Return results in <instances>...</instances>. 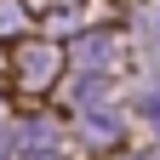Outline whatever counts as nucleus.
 <instances>
[{
  "instance_id": "obj_2",
  "label": "nucleus",
  "mask_w": 160,
  "mask_h": 160,
  "mask_svg": "<svg viewBox=\"0 0 160 160\" xmlns=\"http://www.w3.org/2000/svg\"><path fill=\"white\" fill-rule=\"evenodd\" d=\"M149 114H154V120H160V97H154V103H149Z\"/></svg>"
},
{
  "instance_id": "obj_1",
  "label": "nucleus",
  "mask_w": 160,
  "mask_h": 160,
  "mask_svg": "<svg viewBox=\"0 0 160 160\" xmlns=\"http://www.w3.org/2000/svg\"><path fill=\"white\" fill-rule=\"evenodd\" d=\"M0 29H17V6L12 0H0Z\"/></svg>"
}]
</instances>
